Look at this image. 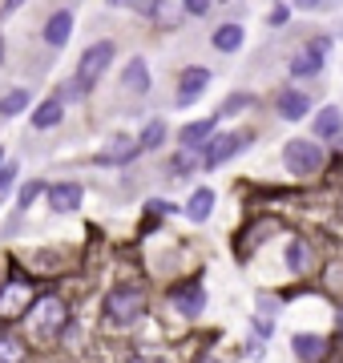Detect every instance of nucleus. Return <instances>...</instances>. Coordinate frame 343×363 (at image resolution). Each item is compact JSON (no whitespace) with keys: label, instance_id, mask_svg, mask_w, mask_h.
Segmentation results:
<instances>
[{"label":"nucleus","instance_id":"1","mask_svg":"<svg viewBox=\"0 0 343 363\" xmlns=\"http://www.w3.org/2000/svg\"><path fill=\"white\" fill-rule=\"evenodd\" d=\"M69 323V311H65V303H61V298H37V303H33V311L25 315V331L33 339H37V343H53L57 335H61V327Z\"/></svg>","mask_w":343,"mask_h":363},{"label":"nucleus","instance_id":"2","mask_svg":"<svg viewBox=\"0 0 343 363\" xmlns=\"http://www.w3.org/2000/svg\"><path fill=\"white\" fill-rule=\"evenodd\" d=\"M106 311H109V323H118V327L133 323V319L145 311V291L142 286H118V291L106 298Z\"/></svg>","mask_w":343,"mask_h":363},{"label":"nucleus","instance_id":"3","mask_svg":"<svg viewBox=\"0 0 343 363\" xmlns=\"http://www.w3.org/2000/svg\"><path fill=\"white\" fill-rule=\"evenodd\" d=\"M113 40H97V45H89V49L81 52L77 61V81L85 85V89H93L97 81H101V73L109 69V61H113Z\"/></svg>","mask_w":343,"mask_h":363},{"label":"nucleus","instance_id":"4","mask_svg":"<svg viewBox=\"0 0 343 363\" xmlns=\"http://www.w3.org/2000/svg\"><path fill=\"white\" fill-rule=\"evenodd\" d=\"M283 162H287V169L295 178H307V174H315V169L323 166V150H319L315 142L295 138V142H287V150H283Z\"/></svg>","mask_w":343,"mask_h":363},{"label":"nucleus","instance_id":"5","mask_svg":"<svg viewBox=\"0 0 343 363\" xmlns=\"http://www.w3.org/2000/svg\"><path fill=\"white\" fill-rule=\"evenodd\" d=\"M33 283L28 279H9L4 291H0V319H21V315L33 311Z\"/></svg>","mask_w":343,"mask_h":363},{"label":"nucleus","instance_id":"6","mask_svg":"<svg viewBox=\"0 0 343 363\" xmlns=\"http://www.w3.org/2000/svg\"><path fill=\"white\" fill-rule=\"evenodd\" d=\"M247 142H251V133H218V138H210V142L202 145V150H206V154H202V166L206 169L223 166L226 157H235Z\"/></svg>","mask_w":343,"mask_h":363},{"label":"nucleus","instance_id":"7","mask_svg":"<svg viewBox=\"0 0 343 363\" xmlns=\"http://www.w3.org/2000/svg\"><path fill=\"white\" fill-rule=\"evenodd\" d=\"M170 303H174V311L198 315L202 307H206V291H202L198 279H190V283H182V286H174V291H170Z\"/></svg>","mask_w":343,"mask_h":363},{"label":"nucleus","instance_id":"8","mask_svg":"<svg viewBox=\"0 0 343 363\" xmlns=\"http://www.w3.org/2000/svg\"><path fill=\"white\" fill-rule=\"evenodd\" d=\"M81 198H85V190H81L77 182H57L53 190H49V210L53 214H73L81 206Z\"/></svg>","mask_w":343,"mask_h":363},{"label":"nucleus","instance_id":"9","mask_svg":"<svg viewBox=\"0 0 343 363\" xmlns=\"http://www.w3.org/2000/svg\"><path fill=\"white\" fill-rule=\"evenodd\" d=\"M323 49H327V40H311L303 52H295L291 73H295V77H315L319 69H323Z\"/></svg>","mask_w":343,"mask_h":363},{"label":"nucleus","instance_id":"10","mask_svg":"<svg viewBox=\"0 0 343 363\" xmlns=\"http://www.w3.org/2000/svg\"><path fill=\"white\" fill-rule=\"evenodd\" d=\"M275 109H279L283 121H299V117H307V109H311V97L299 93V89H283L279 101H275Z\"/></svg>","mask_w":343,"mask_h":363},{"label":"nucleus","instance_id":"11","mask_svg":"<svg viewBox=\"0 0 343 363\" xmlns=\"http://www.w3.org/2000/svg\"><path fill=\"white\" fill-rule=\"evenodd\" d=\"M206 85H210V69H186V73H182V85H178V105L198 101Z\"/></svg>","mask_w":343,"mask_h":363},{"label":"nucleus","instance_id":"12","mask_svg":"<svg viewBox=\"0 0 343 363\" xmlns=\"http://www.w3.org/2000/svg\"><path fill=\"white\" fill-rule=\"evenodd\" d=\"M69 33H73V13H69V9H57V13L49 16V25H45V45L61 49L69 40Z\"/></svg>","mask_w":343,"mask_h":363},{"label":"nucleus","instance_id":"13","mask_svg":"<svg viewBox=\"0 0 343 363\" xmlns=\"http://www.w3.org/2000/svg\"><path fill=\"white\" fill-rule=\"evenodd\" d=\"M137 150H142V145L133 142V138H113V142L106 145V154H97V162H101V166H121V162H133Z\"/></svg>","mask_w":343,"mask_h":363},{"label":"nucleus","instance_id":"14","mask_svg":"<svg viewBox=\"0 0 343 363\" xmlns=\"http://www.w3.org/2000/svg\"><path fill=\"white\" fill-rule=\"evenodd\" d=\"M121 85H125L130 93H145V89H150V69H145L142 57H133L130 65H125V73H121Z\"/></svg>","mask_w":343,"mask_h":363},{"label":"nucleus","instance_id":"15","mask_svg":"<svg viewBox=\"0 0 343 363\" xmlns=\"http://www.w3.org/2000/svg\"><path fill=\"white\" fill-rule=\"evenodd\" d=\"M61 113H65L61 97H49V101H40V105H37V113H33V125H37V130H53L57 121H61Z\"/></svg>","mask_w":343,"mask_h":363},{"label":"nucleus","instance_id":"16","mask_svg":"<svg viewBox=\"0 0 343 363\" xmlns=\"http://www.w3.org/2000/svg\"><path fill=\"white\" fill-rule=\"evenodd\" d=\"M210 210H214V190H194L190 202H186V218L206 222V218H210Z\"/></svg>","mask_w":343,"mask_h":363},{"label":"nucleus","instance_id":"17","mask_svg":"<svg viewBox=\"0 0 343 363\" xmlns=\"http://www.w3.org/2000/svg\"><path fill=\"white\" fill-rule=\"evenodd\" d=\"M295 355L303 363H315V359H323L327 355V343L319 335H295Z\"/></svg>","mask_w":343,"mask_h":363},{"label":"nucleus","instance_id":"18","mask_svg":"<svg viewBox=\"0 0 343 363\" xmlns=\"http://www.w3.org/2000/svg\"><path fill=\"white\" fill-rule=\"evenodd\" d=\"M238 45H242V25H235V21H230V25L214 28V49H218V52H235Z\"/></svg>","mask_w":343,"mask_h":363},{"label":"nucleus","instance_id":"19","mask_svg":"<svg viewBox=\"0 0 343 363\" xmlns=\"http://www.w3.org/2000/svg\"><path fill=\"white\" fill-rule=\"evenodd\" d=\"M214 125H218V117H206V121H194V125H186V130H182V145H186V150L202 145V142H206V138L214 133Z\"/></svg>","mask_w":343,"mask_h":363},{"label":"nucleus","instance_id":"20","mask_svg":"<svg viewBox=\"0 0 343 363\" xmlns=\"http://www.w3.org/2000/svg\"><path fill=\"white\" fill-rule=\"evenodd\" d=\"M339 130H343V113L335 109V105H327V109L315 117V133L319 138H335Z\"/></svg>","mask_w":343,"mask_h":363},{"label":"nucleus","instance_id":"21","mask_svg":"<svg viewBox=\"0 0 343 363\" xmlns=\"http://www.w3.org/2000/svg\"><path fill=\"white\" fill-rule=\"evenodd\" d=\"M28 101H33V97H28V89H13V93H4V97H0V113H4V117L25 113Z\"/></svg>","mask_w":343,"mask_h":363},{"label":"nucleus","instance_id":"22","mask_svg":"<svg viewBox=\"0 0 343 363\" xmlns=\"http://www.w3.org/2000/svg\"><path fill=\"white\" fill-rule=\"evenodd\" d=\"M162 142H166V121H150V125L142 130V138H137L142 150H158Z\"/></svg>","mask_w":343,"mask_h":363},{"label":"nucleus","instance_id":"23","mask_svg":"<svg viewBox=\"0 0 343 363\" xmlns=\"http://www.w3.org/2000/svg\"><path fill=\"white\" fill-rule=\"evenodd\" d=\"M21 359H25V343L13 335H4L0 339V363H21Z\"/></svg>","mask_w":343,"mask_h":363},{"label":"nucleus","instance_id":"24","mask_svg":"<svg viewBox=\"0 0 343 363\" xmlns=\"http://www.w3.org/2000/svg\"><path fill=\"white\" fill-rule=\"evenodd\" d=\"M287 267H291V271H303V267H307V242H291Z\"/></svg>","mask_w":343,"mask_h":363},{"label":"nucleus","instance_id":"25","mask_svg":"<svg viewBox=\"0 0 343 363\" xmlns=\"http://www.w3.org/2000/svg\"><path fill=\"white\" fill-rule=\"evenodd\" d=\"M37 194H40V182H28L25 190L16 194V206H21V210H28V206H33V202H37Z\"/></svg>","mask_w":343,"mask_h":363},{"label":"nucleus","instance_id":"26","mask_svg":"<svg viewBox=\"0 0 343 363\" xmlns=\"http://www.w3.org/2000/svg\"><path fill=\"white\" fill-rule=\"evenodd\" d=\"M247 105H251V97H247V93H238V97H230V101L223 105V117L238 113V109H247Z\"/></svg>","mask_w":343,"mask_h":363},{"label":"nucleus","instance_id":"27","mask_svg":"<svg viewBox=\"0 0 343 363\" xmlns=\"http://www.w3.org/2000/svg\"><path fill=\"white\" fill-rule=\"evenodd\" d=\"M81 93H85V85H81V81H65V89H61V105L73 101V97H81Z\"/></svg>","mask_w":343,"mask_h":363},{"label":"nucleus","instance_id":"28","mask_svg":"<svg viewBox=\"0 0 343 363\" xmlns=\"http://www.w3.org/2000/svg\"><path fill=\"white\" fill-rule=\"evenodd\" d=\"M287 16H291V9H287V4H275V9H271V25H287Z\"/></svg>","mask_w":343,"mask_h":363},{"label":"nucleus","instance_id":"29","mask_svg":"<svg viewBox=\"0 0 343 363\" xmlns=\"http://www.w3.org/2000/svg\"><path fill=\"white\" fill-rule=\"evenodd\" d=\"M327 274H331V286H335V291H343V262H331Z\"/></svg>","mask_w":343,"mask_h":363},{"label":"nucleus","instance_id":"30","mask_svg":"<svg viewBox=\"0 0 343 363\" xmlns=\"http://www.w3.org/2000/svg\"><path fill=\"white\" fill-rule=\"evenodd\" d=\"M13 178H16V166H4V169H0V194L13 186Z\"/></svg>","mask_w":343,"mask_h":363},{"label":"nucleus","instance_id":"31","mask_svg":"<svg viewBox=\"0 0 343 363\" xmlns=\"http://www.w3.org/2000/svg\"><path fill=\"white\" fill-rule=\"evenodd\" d=\"M186 13H190V16H206V13H210V4H202V0H190V4H186Z\"/></svg>","mask_w":343,"mask_h":363},{"label":"nucleus","instance_id":"32","mask_svg":"<svg viewBox=\"0 0 343 363\" xmlns=\"http://www.w3.org/2000/svg\"><path fill=\"white\" fill-rule=\"evenodd\" d=\"M198 363H218V359H214V355H202V359Z\"/></svg>","mask_w":343,"mask_h":363},{"label":"nucleus","instance_id":"33","mask_svg":"<svg viewBox=\"0 0 343 363\" xmlns=\"http://www.w3.org/2000/svg\"><path fill=\"white\" fill-rule=\"evenodd\" d=\"M0 61H4V37H0Z\"/></svg>","mask_w":343,"mask_h":363},{"label":"nucleus","instance_id":"34","mask_svg":"<svg viewBox=\"0 0 343 363\" xmlns=\"http://www.w3.org/2000/svg\"><path fill=\"white\" fill-rule=\"evenodd\" d=\"M130 363H150V359H130Z\"/></svg>","mask_w":343,"mask_h":363},{"label":"nucleus","instance_id":"35","mask_svg":"<svg viewBox=\"0 0 343 363\" xmlns=\"http://www.w3.org/2000/svg\"><path fill=\"white\" fill-rule=\"evenodd\" d=\"M0 162H4V154H0Z\"/></svg>","mask_w":343,"mask_h":363}]
</instances>
